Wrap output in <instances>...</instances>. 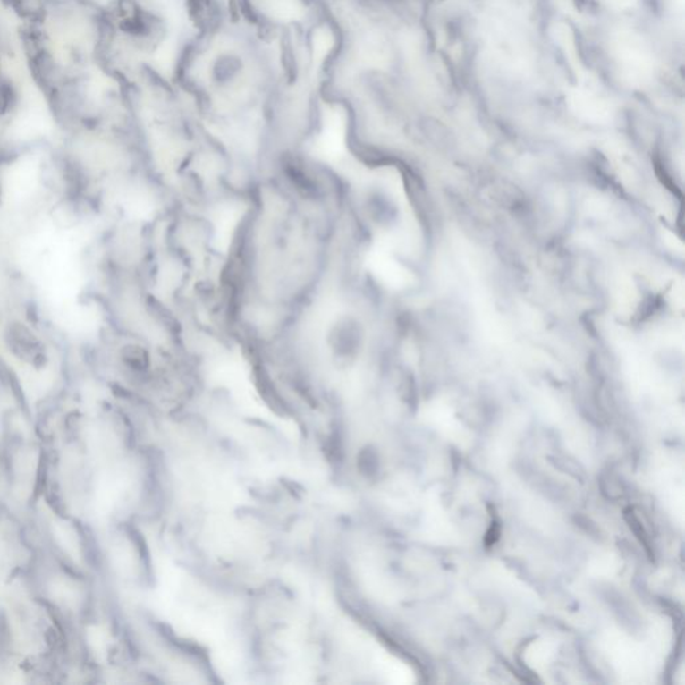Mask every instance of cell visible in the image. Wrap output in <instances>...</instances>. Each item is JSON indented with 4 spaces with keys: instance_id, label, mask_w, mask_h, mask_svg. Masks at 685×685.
<instances>
[{
    "instance_id": "obj_1",
    "label": "cell",
    "mask_w": 685,
    "mask_h": 685,
    "mask_svg": "<svg viewBox=\"0 0 685 685\" xmlns=\"http://www.w3.org/2000/svg\"><path fill=\"white\" fill-rule=\"evenodd\" d=\"M241 13L258 29L299 43L314 42L331 21L326 0H241Z\"/></svg>"
},
{
    "instance_id": "obj_2",
    "label": "cell",
    "mask_w": 685,
    "mask_h": 685,
    "mask_svg": "<svg viewBox=\"0 0 685 685\" xmlns=\"http://www.w3.org/2000/svg\"><path fill=\"white\" fill-rule=\"evenodd\" d=\"M54 348L43 331L19 314L0 319V355L27 372H46L54 364Z\"/></svg>"
},
{
    "instance_id": "obj_3",
    "label": "cell",
    "mask_w": 685,
    "mask_h": 685,
    "mask_svg": "<svg viewBox=\"0 0 685 685\" xmlns=\"http://www.w3.org/2000/svg\"><path fill=\"white\" fill-rule=\"evenodd\" d=\"M612 61L622 83L630 88L648 85L656 72V59L647 40L638 32L622 30L611 45Z\"/></svg>"
},
{
    "instance_id": "obj_4",
    "label": "cell",
    "mask_w": 685,
    "mask_h": 685,
    "mask_svg": "<svg viewBox=\"0 0 685 685\" xmlns=\"http://www.w3.org/2000/svg\"><path fill=\"white\" fill-rule=\"evenodd\" d=\"M569 104L579 115L590 120H603L611 113V104L608 99L585 86L571 89L569 94Z\"/></svg>"
},
{
    "instance_id": "obj_5",
    "label": "cell",
    "mask_w": 685,
    "mask_h": 685,
    "mask_svg": "<svg viewBox=\"0 0 685 685\" xmlns=\"http://www.w3.org/2000/svg\"><path fill=\"white\" fill-rule=\"evenodd\" d=\"M612 8L616 10H625V8L633 7L638 0H605Z\"/></svg>"
}]
</instances>
